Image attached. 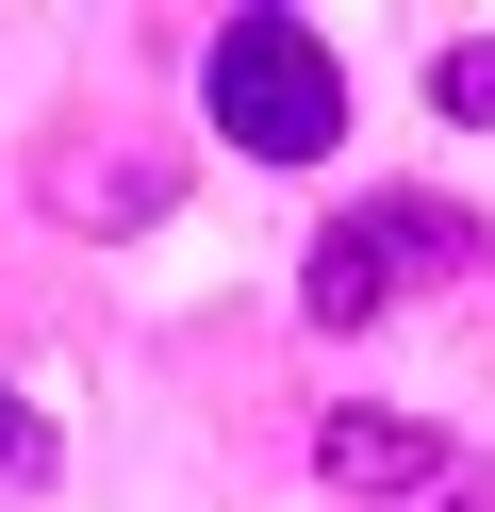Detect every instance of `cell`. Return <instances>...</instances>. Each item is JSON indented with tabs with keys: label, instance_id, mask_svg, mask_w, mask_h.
I'll return each mask as SVG.
<instances>
[{
	"label": "cell",
	"instance_id": "3957f363",
	"mask_svg": "<svg viewBox=\"0 0 495 512\" xmlns=\"http://www.w3.org/2000/svg\"><path fill=\"white\" fill-rule=\"evenodd\" d=\"M314 479H330L347 512H495V496H479V463H462V430H429V413H380V397L314 413Z\"/></svg>",
	"mask_w": 495,
	"mask_h": 512
},
{
	"label": "cell",
	"instance_id": "7a4b0ae2",
	"mask_svg": "<svg viewBox=\"0 0 495 512\" xmlns=\"http://www.w3.org/2000/svg\"><path fill=\"white\" fill-rule=\"evenodd\" d=\"M198 100H215V133L248 149V166H330V149H347V67H330L314 17H231V34L198 50Z\"/></svg>",
	"mask_w": 495,
	"mask_h": 512
},
{
	"label": "cell",
	"instance_id": "6da1fadb",
	"mask_svg": "<svg viewBox=\"0 0 495 512\" xmlns=\"http://www.w3.org/2000/svg\"><path fill=\"white\" fill-rule=\"evenodd\" d=\"M495 265V232L462 199H413V182H380L363 215H330L314 232V265H297V314H330V331H380V314H413V298H446V281H479Z\"/></svg>",
	"mask_w": 495,
	"mask_h": 512
},
{
	"label": "cell",
	"instance_id": "277c9868",
	"mask_svg": "<svg viewBox=\"0 0 495 512\" xmlns=\"http://www.w3.org/2000/svg\"><path fill=\"white\" fill-rule=\"evenodd\" d=\"M165 199H182L165 166H66V182H50V215H83V232H149Z\"/></svg>",
	"mask_w": 495,
	"mask_h": 512
},
{
	"label": "cell",
	"instance_id": "8992f818",
	"mask_svg": "<svg viewBox=\"0 0 495 512\" xmlns=\"http://www.w3.org/2000/svg\"><path fill=\"white\" fill-rule=\"evenodd\" d=\"M429 100H446V116H495V34H462L446 67H429Z\"/></svg>",
	"mask_w": 495,
	"mask_h": 512
},
{
	"label": "cell",
	"instance_id": "5b68a950",
	"mask_svg": "<svg viewBox=\"0 0 495 512\" xmlns=\"http://www.w3.org/2000/svg\"><path fill=\"white\" fill-rule=\"evenodd\" d=\"M33 479H50V413L0 397V496H33Z\"/></svg>",
	"mask_w": 495,
	"mask_h": 512
}]
</instances>
